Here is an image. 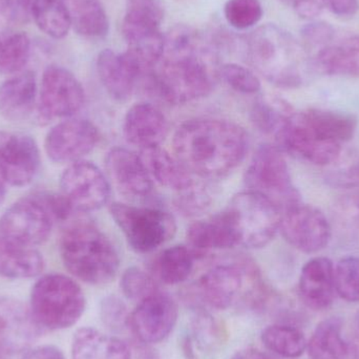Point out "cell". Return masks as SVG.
Segmentation results:
<instances>
[{
    "label": "cell",
    "instance_id": "44",
    "mask_svg": "<svg viewBox=\"0 0 359 359\" xmlns=\"http://www.w3.org/2000/svg\"><path fill=\"white\" fill-rule=\"evenodd\" d=\"M126 16L160 27L164 18V8L160 0H128Z\"/></svg>",
    "mask_w": 359,
    "mask_h": 359
},
{
    "label": "cell",
    "instance_id": "34",
    "mask_svg": "<svg viewBox=\"0 0 359 359\" xmlns=\"http://www.w3.org/2000/svg\"><path fill=\"white\" fill-rule=\"evenodd\" d=\"M31 55V40L23 32H6L0 35V75L20 73Z\"/></svg>",
    "mask_w": 359,
    "mask_h": 359
},
{
    "label": "cell",
    "instance_id": "7",
    "mask_svg": "<svg viewBox=\"0 0 359 359\" xmlns=\"http://www.w3.org/2000/svg\"><path fill=\"white\" fill-rule=\"evenodd\" d=\"M247 286L255 293L257 307H262L268 294L259 270L248 262H232L208 270L198 280V292L209 307L226 310L247 295Z\"/></svg>",
    "mask_w": 359,
    "mask_h": 359
},
{
    "label": "cell",
    "instance_id": "41",
    "mask_svg": "<svg viewBox=\"0 0 359 359\" xmlns=\"http://www.w3.org/2000/svg\"><path fill=\"white\" fill-rule=\"evenodd\" d=\"M130 316L126 303L120 297L109 295L101 302V322L109 330L121 332L130 327Z\"/></svg>",
    "mask_w": 359,
    "mask_h": 359
},
{
    "label": "cell",
    "instance_id": "9",
    "mask_svg": "<svg viewBox=\"0 0 359 359\" xmlns=\"http://www.w3.org/2000/svg\"><path fill=\"white\" fill-rule=\"evenodd\" d=\"M245 182L248 190L266 196L283 210L299 203V191L293 186L288 164L280 147L261 145L251 160Z\"/></svg>",
    "mask_w": 359,
    "mask_h": 359
},
{
    "label": "cell",
    "instance_id": "23",
    "mask_svg": "<svg viewBox=\"0 0 359 359\" xmlns=\"http://www.w3.org/2000/svg\"><path fill=\"white\" fill-rule=\"evenodd\" d=\"M37 80L33 72H20L0 84V115L12 122L29 119L37 109Z\"/></svg>",
    "mask_w": 359,
    "mask_h": 359
},
{
    "label": "cell",
    "instance_id": "19",
    "mask_svg": "<svg viewBox=\"0 0 359 359\" xmlns=\"http://www.w3.org/2000/svg\"><path fill=\"white\" fill-rule=\"evenodd\" d=\"M105 168L116 189L126 198H145L153 191V181L142 159L128 149H111L105 158Z\"/></svg>",
    "mask_w": 359,
    "mask_h": 359
},
{
    "label": "cell",
    "instance_id": "18",
    "mask_svg": "<svg viewBox=\"0 0 359 359\" xmlns=\"http://www.w3.org/2000/svg\"><path fill=\"white\" fill-rule=\"evenodd\" d=\"M276 138L280 149L314 165H330L341 157V143L320 140L301 123L295 114L289 116Z\"/></svg>",
    "mask_w": 359,
    "mask_h": 359
},
{
    "label": "cell",
    "instance_id": "4",
    "mask_svg": "<svg viewBox=\"0 0 359 359\" xmlns=\"http://www.w3.org/2000/svg\"><path fill=\"white\" fill-rule=\"evenodd\" d=\"M249 61L268 81L280 88H297L304 79L307 55L302 44L278 25L267 23L246 42Z\"/></svg>",
    "mask_w": 359,
    "mask_h": 359
},
{
    "label": "cell",
    "instance_id": "24",
    "mask_svg": "<svg viewBox=\"0 0 359 359\" xmlns=\"http://www.w3.org/2000/svg\"><path fill=\"white\" fill-rule=\"evenodd\" d=\"M187 241L196 257L209 250L232 248L238 245L236 232L225 211L207 221L191 224L187 230Z\"/></svg>",
    "mask_w": 359,
    "mask_h": 359
},
{
    "label": "cell",
    "instance_id": "8",
    "mask_svg": "<svg viewBox=\"0 0 359 359\" xmlns=\"http://www.w3.org/2000/svg\"><path fill=\"white\" fill-rule=\"evenodd\" d=\"M109 210L136 252H153L176 234V219L162 209L114 203Z\"/></svg>",
    "mask_w": 359,
    "mask_h": 359
},
{
    "label": "cell",
    "instance_id": "3",
    "mask_svg": "<svg viewBox=\"0 0 359 359\" xmlns=\"http://www.w3.org/2000/svg\"><path fill=\"white\" fill-rule=\"evenodd\" d=\"M60 255L67 271L86 284H109L119 270V255L113 243L86 222L71 224L65 230Z\"/></svg>",
    "mask_w": 359,
    "mask_h": 359
},
{
    "label": "cell",
    "instance_id": "15",
    "mask_svg": "<svg viewBox=\"0 0 359 359\" xmlns=\"http://www.w3.org/2000/svg\"><path fill=\"white\" fill-rule=\"evenodd\" d=\"M40 151L29 135L0 130V174L8 185L25 187L39 172Z\"/></svg>",
    "mask_w": 359,
    "mask_h": 359
},
{
    "label": "cell",
    "instance_id": "1",
    "mask_svg": "<svg viewBox=\"0 0 359 359\" xmlns=\"http://www.w3.org/2000/svg\"><path fill=\"white\" fill-rule=\"evenodd\" d=\"M172 143L177 159L190 174L219 179L242 163L248 149V136L234 122L198 118L179 126Z\"/></svg>",
    "mask_w": 359,
    "mask_h": 359
},
{
    "label": "cell",
    "instance_id": "30",
    "mask_svg": "<svg viewBox=\"0 0 359 359\" xmlns=\"http://www.w3.org/2000/svg\"><path fill=\"white\" fill-rule=\"evenodd\" d=\"M310 359H347L349 347L343 337V320L329 318L316 326L307 343Z\"/></svg>",
    "mask_w": 359,
    "mask_h": 359
},
{
    "label": "cell",
    "instance_id": "22",
    "mask_svg": "<svg viewBox=\"0 0 359 359\" xmlns=\"http://www.w3.org/2000/svg\"><path fill=\"white\" fill-rule=\"evenodd\" d=\"M303 303L314 311L328 309L334 302V265L328 257H318L305 264L299 280Z\"/></svg>",
    "mask_w": 359,
    "mask_h": 359
},
{
    "label": "cell",
    "instance_id": "45",
    "mask_svg": "<svg viewBox=\"0 0 359 359\" xmlns=\"http://www.w3.org/2000/svg\"><path fill=\"white\" fill-rule=\"evenodd\" d=\"M301 34L303 39L312 46H327L334 38L335 31L329 23L316 21L303 27Z\"/></svg>",
    "mask_w": 359,
    "mask_h": 359
},
{
    "label": "cell",
    "instance_id": "48",
    "mask_svg": "<svg viewBox=\"0 0 359 359\" xmlns=\"http://www.w3.org/2000/svg\"><path fill=\"white\" fill-rule=\"evenodd\" d=\"M22 359H65V356L56 346L44 345L29 348Z\"/></svg>",
    "mask_w": 359,
    "mask_h": 359
},
{
    "label": "cell",
    "instance_id": "38",
    "mask_svg": "<svg viewBox=\"0 0 359 359\" xmlns=\"http://www.w3.org/2000/svg\"><path fill=\"white\" fill-rule=\"evenodd\" d=\"M263 13L259 0H227L224 6V16L228 25L240 31L255 27Z\"/></svg>",
    "mask_w": 359,
    "mask_h": 359
},
{
    "label": "cell",
    "instance_id": "33",
    "mask_svg": "<svg viewBox=\"0 0 359 359\" xmlns=\"http://www.w3.org/2000/svg\"><path fill=\"white\" fill-rule=\"evenodd\" d=\"M262 343L274 355L297 358L307 350V339L299 329L288 325H270L261 334Z\"/></svg>",
    "mask_w": 359,
    "mask_h": 359
},
{
    "label": "cell",
    "instance_id": "47",
    "mask_svg": "<svg viewBox=\"0 0 359 359\" xmlns=\"http://www.w3.org/2000/svg\"><path fill=\"white\" fill-rule=\"evenodd\" d=\"M323 4L333 13L341 17L353 16L358 11V0H322Z\"/></svg>",
    "mask_w": 359,
    "mask_h": 359
},
{
    "label": "cell",
    "instance_id": "50",
    "mask_svg": "<svg viewBox=\"0 0 359 359\" xmlns=\"http://www.w3.org/2000/svg\"><path fill=\"white\" fill-rule=\"evenodd\" d=\"M130 347V359H160L157 350L149 344L140 341L128 343Z\"/></svg>",
    "mask_w": 359,
    "mask_h": 359
},
{
    "label": "cell",
    "instance_id": "5",
    "mask_svg": "<svg viewBox=\"0 0 359 359\" xmlns=\"http://www.w3.org/2000/svg\"><path fill=\"white\" fill-rule=\"evenodd\" d=\"M86 307L81 287L65 274H46L32 288L29 309L43 330L71 328L79 322Z\"/></svg>",
    "mask_w": 359,
    "mask_h": 359
},
{
    "label": "cell",
    "instance_id": "43",
    "mask_svg": "<svg viewBox=\"0 0 359 359\" xmlns=\"http://www.w3.org/2000/svg\"><path fill=\"white\" fill-rule=\"evenodd\" d=\"M210 196L206 190L194 184L185 191L179 192L176 206L186 215H196L205 212L210 206Z\"/></svg>",
    "mask_w": 359,
    "mask_h": 359
},
{
    "label": "cell",
    "instance_id": "39",
    "mask_svg": "<svg viewBox=\"0 0 359 359\" xmlns=\"http://www.w3.org/2000/svg\"><path fill=\"white\" fill-rule=\"evenodd\" d=\"M120 287L126 299L138 303L159 291L153 276L137 267L128 268L123 272Z\"/></svg>",
    "mask_w": 359,
    "mask_h": 359
},
{
    "label": "cell",
    "instance_id": "54",
    "mask_svg": "<svg viewBox=\"0 0 359 359\" xmlns=\"http://www.w3.org/2000/svg\"><path fill=\"white\" fill-rule=\"evenodd\" d=\"M10 354L6 353V351L0 348V359H10Z\"/></svg>",
    "mask_w": 359,
    "mask_h": 359
},
{
    "label": "cell",
    "instance_id": "49",
    "mask_svg": "<svg viewBox=\"0 0 359 359\" xmlns=\"http://www.w3.org/2000/svg\"><path fill=\"white\" fill-rule=\"evenodd\" d=\"M295 13L304 19H313L320 16L323 11L322 4L318 0H299L293 4Z\"/></svg>",
    "mask_w": 359,
    "mask_h": 359
},
{
    "label": "cell",
    "instance_id": "32",
    "mask_svg": "<svg viewBox=\"0 0 359 359\" xmlns=\"http://www.w3.org/2000/svg\"><path fill=\"white\" fill-rule=\"evenodd\" d=\"M32 16L37 27L55 39L65 37L72 27L71 13L65 0H33Z\"/></svg>",
    "mask_w": 359,
    "mask_h": 359
},
{
    "label": "cell",
    "instance_id": "51",
    "mask_svg": "<svg viewBox=\"0 0 359 359\" xmlns=\"http://www.w3.org/2000/svg\"><path fill=\"white\" fill-rule=\"evenodd\" d=\"M231 359H280L271 352L262 351L255 348L240 350L232 355Z\"/></svg>",
    "mask_w": 359,
    "mask_h": 359
},
{
    "label": "cell",
    "instance_id": "31",
    "mask_svg": "<svg viewBox=\"0 0 359 359\" xmlns=\"http://www.w3.org/2000/svg\"><path fill=\"white\" fill-rule=\"evenodd\" d=\"M72 17V27L86 38H103L109 29V20L99 0H65Z\"/></svg>",
    "mask_w": 359,
    "mask_h": 359
},
{
    "label": "cell",
    "instance_id": "55",
    "mask_svg": "<svg viewBox=\"0 0 359 359\" xmlns=\"http://www.w3.org/2000/svg\"><path fill=\"white\" fill-rule=\"evenodd\" d=\"M282 1L286 2L288 4H294L295 2L299 1V0H282Z\"/></svg>",
    "mask_w": 359,
    "mask_h": 359
},
{
    "label": "cell",
    "instance_id": "26",
    "mask_svg": "<svg viewBox=\"0 0 359 359\" xmlns=\"http://www.w3.org/2000/svg\"><path fill=\"white\" fill-rule=\"evenodd\" d=\"M72 359H130L128 343L97 329L81 328L72 341Z\"/></svg>",
    "mask_w": 359,
    "mask_h": 359
},
{
    "label": "cell",
    "instance_id": "46",
    "mask_svg": "<svg viewBox=\"0 0 359 359\" xmlns=\"http://www.w3.org/2000/svg\"><path fill=\"white\" fill-rule=\"evenodd\" d=\"M33 0H0V10L8 20L18 25L29 21Z\"/></svg>",
    "mask_w": 359,
    "mask_h": 359
},
{
    "label": "cell",
    "instance_id": "2",
    "mask_svg": "<svg viewBox=\"0 0 359 359\" xmlns=\"http://www.w3.org/2000/svg\"><path fill=\"white\" fill-rule=\"evenodd\" d=\"M221 67L217 50L205 43L188 56L162 58L153 71L139 80L164 102L183 104L208 96L221 76Z\"/></svg>",
    "mask_w": 359,
    "mask_h": 359
},
{
    "label": "cell",
    "instance_id": "14",
    "mask_svg": "<svg viewBox=\"0 0 359 359\" xmlns=\"http://www.w3.org/2000/svg\"><path fill=\"white\" fill-rule=\"evenodd\" d=\"M178 305L166 293H154L130 313V328L137 341L156 345L165 341L178 323Z\"/></svg>",
    "mask_w": 359,
    "mask_h": 359
},
{
    "label": "cell",
    "instance_id": "13",
    "mask_svg": "<svg viewBox=\"0 0 359 359\" xmlns=\"http://www.w3.org/2000/svg\"><path fill=\"white\" fill-rule=\"evenodd\" d=\"M61 194L75 211L90 212L109 202L111 188L107 177L95 164L78 161L69 164L60 178Z\"/></svg>",
    "mask_w": 359,
    "mask_h": 359
},
{
    "label": "cell",
    "instance_id": "12",
    "mask_svg": "<svg viewBox=\"0 0 359 359\" xmlns=\"http://www.w3.org/2000/svg\"><path fill=\"white\" fill-rule=\"evenodd\" d=\"M280 230L291 246L304 253H316L326 248L332 236L324 212L316 206L301 203L283 210Z\"/></svg>",
    "mask_w": 359,
    "mask_h": 359
},
{
    "label": "cell",
    "instance_id": "40",
    "mask_svg": "<svg viewBox=\"0 0 359 359\" xmlns=\"http://www.w3.org/2000/svg\"><path fill=\"white\" fill-rule=\"evenodd\" d=\"M221 77L236 92L255 94L261 90V81L250 69L238 63H226L221 67Z\"/></svg>",
    "mask_w": 359,
    "mask_h": 359
},
{
    "label": "cell",
    "instance_id": "42",
    "mask_svg": "<svg viewBox=\"0 0 359 359\" xmlns=\"http://www.w3.org/2000/svg\"><path fill=\"white\" fill-rule=\"evenodd\" d=\"M194 339L198 347H215L223 341L225 331L209 314L200 312L194 320Z\"/></svg>",
    "mask_w": 359,
    "mask_h": 359
},
{
    "label": "cell",
    "instance_id": "27",
    "mask_svg": "<svg viewBox=\"0 0 359 359\" xmlns=\"http://www.w3.org/2000/svg\"><path fill=\"white\" fill-rule=\"evenodd\" d=\"M43 257L35 247L25 246L0 236V276L11 280H25L43 271Z\"/></svg>",
    "mask_w": 359,
    "mask_h": 359
},
{
    "label": "cell",
    "instance_id": "6",
    "mask_svg": "<svg viewBox=\"0 0 359 359\" xmlns=\"http://www.w3.org/2000/svg\"><path fill=\"white\" fill-rule=\"evenodd\" d=\"M224 211L236 232L238 245L246 248L265 247L280 230L282 209L257 192L247 190L236 194Z\"/></svg>",
    "mask_w": 359,
    "mask_h": 359
},
{
    "label": "cell",
    "instance_id": "20",
    "mask_svg": "<svg viewBox=\"0 0 359 359\" xmlns=\"http://www.w3.org/2000/svg\"><path fill=\"white\" fill-rule=\"evenodd\" d=\"M97 72L109 96L118 101L132 96L141 77L138 65L128 52L120 54L109 48L98 55Z\"/></svg>",
    "mask_w": 359,
    "mask_h": 359
},
{
    "label": "cell",
    "instance_id": "29",
    "mask_svg": "<svg viewBox=\"0 0 359 359\" xmlns=\"http://www.w3.org/2000/svg\"><path fill=\"white\" fill-rule=\"evenodd\" d=\"M151 179L170 189L182 192L194 185L191 174L161 147L142 149L140 155Z\"/></svg>",
    "mask_w": 359,
    "mask_h": 359
},
{
    "label": "cell",
    "instance_id": "17",
    "mask_svg": "<svg viewBox=\"0 0 359 359\" xmlns=\"http://www.w3.org/2000/svg\"><path fill=\"white\" fill-rule=\"evenodd\" d=\"M42 331L29 307L14 297H0V348L4 351L10 355L27 351Z\"/></svg>",
    "mask_w": 359,
    "mask_h": 359
},
{
    "label": "cell",
    "instance_id": "11",
    "mask_svg": "<svg viewBox=\"0 0 359 359\" xmlns=\"http://www.w3.org/2000/svg\"><path fill=\"white\" fill-rule=\"evenodd\" d=\"M55 219L40 194L11 205L0 217V236L25 246L43 244L52 234Z\"/></svg>",
    "mask_w": 359,
    "mask_h": 359
},
{
    "label": "cell",
    "instance_id": "52",
    "mask_svg": "<svg viewBox=\"0 0 359 359\" xmlns=\"http://www.w3.org/2000/svg\"><path fill=\"white\" fill-rule=\"evenodd\" d=\"M196 345L191 335H185L181 341V350L185 359H198Z\"/></svg>",
    "mask_w": 359,
    "mask_h": 359
},
{
    "label": "cell",
    "instance_id": "28",
    "mask_svg": "<svg viewBox=\"0 0 359 359\" xmlns=\"http://www.w3.org/2000/svg\"><path fill=\"white\" fill-rule=\"evenodd\" d=\"M313 67L329 76H359V36L325 46L313 58Z\"/></svg>",
    "mask_w": 359,
    "mask_h": 359
},
{
    "label": "cell",
    "instance_id": "25",
    "mask_svg": "<svg viewBox=\"0 0 359 359\" xmlns=\"http://www.w3.org/2000/svg\"><path fill=\"white\" fill-rule=\"evenodd\" d=\"M295 116L314 136L329 142H347L353 138L358 128V120L341 111L309 109Z\"/></svg>",
    "mask_w": 359,
    "mask_h": 359
},
{
    "label": "cell",
    "instance_id": "56",
    "mask_svg": "<svg viewBox=\"0 0 359 359\" xmlns=\"http://www.w3.org/2000/svg\"><path fill=\"white\" fill-rule=\"evenodd\" d=\"M355 204H356V206H358L359 208V196H358V198H356V200H355Z\"/></svg>",
    "mask_w": 359,
    "mask_h": 359
},
{
    "label": "cell",
    "instance_id": "35",
    "mask_svg": "<svg viewBox=\"0 0 359 359\" xmlns=\"http://www.w3.org/2000/svg\"><path fill=\"white\" fill-rule=\"evenodd\" d=\"M196 255L189 247L174 246L166 249L157 262V273L166 285H178L185 282L194 269Z\"/></svg>",
    "mask_w": 359,
    "mask_h": 359
},
{
    "label": "cell",
    "instance_id": "53",
    "mask_svg": "<svg viewBox=\"0 0 359 359\" xmlns=\"http://www.w3.org/2000/svg\"><path fill=\"white\" fill-rule=\"evenodd\" d=\"M6 186H8V184H6V182L4 181V177L0 174V205L2 204L4 198H6Z\"/></svg>",
    "mask_w": 359,
    "mask_h": 359
},
{
    "label": "cell",
    "instance_id": "36",
    "mask_svg": "<svg viewBox=\"0 0 359 359\" xmlns=\"http://www.w3.org/2000/svg\"><path fill=\"white\" fill-rule=\"evenodd\" d=\"M287 109H289L288 105L283 101L262 99L255 103L251 111L252 122L262 132L276 136L291 115L287 114Z\"/></svg>",
    "mask_w": 359,
    "mask_h": 359
},
{
    "label": "cell",
    "instance_id": "21",
    "mask_svg": "<svg viewBox=\"0 0 359 359\" xmlns=\"http://www.w3.org/2000/svg\"><path fill=\"white\" fill-rule=\"evenodd\" d=\"M126 141L141 149L160 147L168 134V121L161 109L151 103L133 105L124 118Z\"/></svg>",
    "mask_w": 359,
    "mask_h": 359
},
{
    "label": "cell",
    "instance_id": "10",
    "mask_svg": "<svg viewBox=\"0 0 359 359\" xmlns=\"http://www.w3.org/2000/svg\"><path fill=\"white\" fill-rule=\"evenodd\" d=\"M86 102L83 86L73 73L59 65H50L42 75L36 116L40 124L71 118Z\"/></svg>",
    "mask_w": 359,
    "mask_h": 359
},
{
    "label": "cell",
    "instance_id": "16",
    "mask_svg": "<svg viewBox=\"0 0 359 359\" xmlns=\"http://www.w3.org/2000/svg\"><path fill=\"white\" fill-rule=\"evenodd\" d=\"M98 128L84 119H67L50 128L44 140L48 159L56 163H75L98 144Z\"/></svg>",
    "mask_w": 359,
    "mask_h": 359
},
{
    "label": "cell",
    "instance_id": "37",
    "mask_svg": "<svg viewBox=\"0 0 359 359\" xmlns=\"http://www.w3.org/2000/svg\"><path fill=\"white\" fill-rule=\"evenodd\" d=\"M337 294L349 303H359V257L341 259L334 267Z\"/></svg>",
    "mask_w": 359,
    "mask_h": 359
}]
</instances>
